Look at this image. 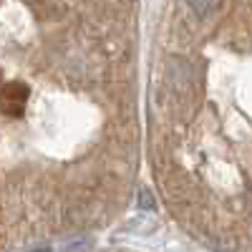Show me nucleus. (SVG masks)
<instances>
[{
  "label": "nucleus",
  "mask_w": 252,
  "mask_h": 252,
  "mask_svg": "<svg viewBox=\"0 0 252 252\" xmlns=\"http://www.w3.org/2000/svg\"><path fill=\"white\" fill-rule=\"evenodd\" d=\"M187 3H189V8H192L197 15H209V13L220 10L222 0H187Z\"/></svg>",
  "instance_id": "obj_1"
}]
</instances>
